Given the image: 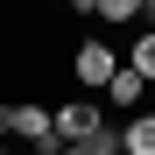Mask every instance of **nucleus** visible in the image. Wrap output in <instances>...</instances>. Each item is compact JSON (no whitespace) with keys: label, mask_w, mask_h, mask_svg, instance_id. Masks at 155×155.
I'll list each match as a JSON object with an SVG mask.
<instances>
[{"label":"nucleus","mask_w":155,"mask_h":155,"mask_svg":"<svg viewBox=\"0 0 155 155\" xmlns=\"http://www.w3.org/2000/svg\"><path fill=\"white\" fill-rule=\"evenodd\" d=\"M127 71V57H120V49L113 42H78V57H71V78H78V85H92V92H113V78Z\"/></svg>","instance_id":"1"},{"label":"nucleus","mask_w":155,"mask_h":155,"mask_svg":"<svg viewBox=\"0 0 155 155\" xmlns=\"http://www.w3.org/2000/svg\"><path fill=\"white\" fill-rule=\"evenodd\" d=\"M0 127H7L14 141L42 148V155H57V148H64V141H57V106H7V113H0Z\"/></svg>","instance_id":"2"},{"label":"nucleus","mask_w":155,"mask_h":155,"mask_svg":"<svg viewBox=\"0 0 155 155\" xmlns=\"http://www.w3.org/2000/svg\"><path fill=\"white\" fill-rule=\"evenodd\" d=\"M99 134H106V120H99L92 99H64V106H57V141L64 148H92Z\"/></svg>","instance_id":"3"},{"label":"nucleus","mask_w":155,"mask_h":155,"mask_svg":"<svg viewBox=\"0 0 155 155\" xmlns=\"http://www.w3.org/2000/svg\"><path fill=\"white\" fill-rule=\"evenodd\" d=\"M120 141H127V155H155V113H134L120 127Z\"/></svg>","instance_id":"4"},{"label":"nucleus","mask_w":155,"mask_h":155,"mask_svg":"<svg viewBox=\"0 0 155 155\" xmlns=\"http://www.w3.org/2000/svg\"><path fill=\"white\" fill-rule=\"evenodd\" d=\"M141 92H148V78H141L134 64H127V71L113 78V92H106V99H113V106H141Z\"/></svg>","instance_id":"5"},{"label":"nucleus","mask_w":155,"mask_h":155,"mask_svg":"<svg viewBox=\"0 0 155 155\" xmlns=\"http://www.w3.org/2000/svg\"><path fill=\"white\" fill-rule=\"evenodd\" d=\"M127 64H134V71L148 78V85H155V28H141L134 42H127Z\"/></svg>","instance_id":"6"},{"label":"nucleus","mask_w":155,"mask_h":155,"mask_svg":"<svg viewBox=\"0 0 155 155\" xmlns=\"http://www.w3.org/2000/svg\"><path fill=\"white\" fill-rule=\"evenodd\" d=\"M92 14H99V21H148L141 0H92Z\"/></svg>","instance_id":"7"},{"label":"nucleus","mask_w":155,"mask_h":155,"mask_svg":"<svg viewBox=\"0 0 155 155\" xmlns=\"http://www.w3.org/2000/svg\"><path fill=\"white\" fill-rule=\"evenodd\" d=\"M57 155H92V148H57Z\"/></svg>","instance_id":"8"}]
</instances>
